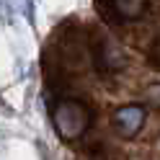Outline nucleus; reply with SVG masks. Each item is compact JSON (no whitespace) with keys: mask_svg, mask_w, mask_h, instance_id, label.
Masks as SVG:
<instances>
[{"mask_svg":"<svg viewBox=\"0 0 160 160\" xmlns=\"http://www.w3.org/2000/svg\"><path fill=\"white\" fill-rule=\"evenodd\" d=\"M52 122L57 127L59 137L65 139H75L80 137L88 129V124H91V111H88L85 103L75 101V98H65V101L54 103L52 108Z\"/></svg>","mask_w":160,"mask_h":160,"instance_id":"nucleus-1","label":"nucleus"},{"mask_svg":"<svg viewBox=\"0 0 160 160\" xmlns=\"http://www.w3.org/2000/svg\"><path fill=\"white\" fill-rule=\"evenodd\" d=\"M145 122H147L145 106H122L111 116V124L122 137H137L139 129L145 127Z\"/></svg>","mask_w":160,"mask_h":160,"instance_id":"nucleus-2","label":"nucleus"},{"mask_svg":"<svg viewBox=\"0 0 160 160\" xmlns=\"http://www.w3.org/2000/svg\"><path fill=\"white\" fill-rule=\"evenodd\" d=\"M145 8V0H114V11L124 18H134L142 13Z\"/></svg>","mask_w":160,"mask_h":160,"instance_id":"nucleus-3","label":"nucleus"},{"mask_svg":"<svg viewBox=\"0 0 160 160\" xmlns=\"http://www.w3.org/2000/svg\"><path fill=\"white\" fill-rule=\"evenodd\" d=\"M142 103L150 108H160V85H150L142 93Z\"/></svg>","mask_w":160,"mask_h":160,"instance_id":"nucleus-4","label":"nucleus"},{"mask_svg":"<svg viewBox=\"0 0 160 160\" xmlns=\"http://www.w3.org/2000/svg\"><path fill=\"white\" fill-rule=\"evenodd\" d=\"M0 111H8V103H3V98H0Z\"/></svg>","mask_w":160,"mask_h":160,"instance_id":"nucleus-5","label":"nucleus"}]
</instances>
